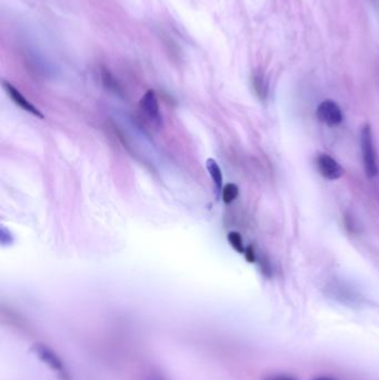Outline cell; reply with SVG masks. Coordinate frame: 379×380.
Returning a JSON list of instances; mask_svg holds the SVG:
<instances>
[{"label": "cell", "mask_w": 379, "mask_h": 380, "mask_svg": "<svg viewBox=\"0 0 379 380\" xmlns=\"http://www.w3.org/2000/svg\"><path fill=\"white\" fill-rule=\"evenodd\" d=\"M312 380H336L334 378H330V377H318V378H315Z\"/></svg>", "instance_id": "13"}, {"label": "cell", "mask_w": 379, "mask_h": 380, "mask_svg": "<svg viewBox=\"0 0 379 380\" xmlns=\"http://www.w3.org/2000/svg\"><path fill=\"white\" fill-rule=\"evenodd\" d=\"M263 380H297L290 376H285V375H275V376H269Z\"/></svg>", "instance_id": "12"}, {"label": "cell", "mask_w": 379, "mask_h": 380, "mask_svg": "<svg viewBox=\"0 0 379 380\" xmlns=\"http://www.w3.org/2000/svg\"><path fill=\"white\" fill-rule=\"evenodd\" d=\"M255 82H256L255 86H256V90H257V92L260 94V97H261V98H264L265 96H266V93H267L266 85L264 84V80L260 79V78H257Z\"/></svg>", "instance_id": "10"}, {"label": "cell", "mask_w": 379, "mask_h": 380, "mask_svg": "<svg viewBox=\"0 0 379 380\" xmlns=\"http://www.w3.org/2000/svg\"><path fill=\"white\" fill-rule=\"evenodd\" d=\"M227 239L235 250L239 254H245L246 248L244 247L243 238L239 233H237V231H230V233L227 236Z\"/></svg>", "instance_id": "9"}, {"label": "cell", "mask_w": 379, "mask_h": 380, "mask_svg": "<svg viewBox=\"0 0 379 380\" xmlns=\"http://www.w3.org/2000/svg\"><path fill=\"white\" fill-rule=\"evenodd\" d=\"M140 108L148 119L158 127L162 126V116L154 90H148L140 100Z\"/></svg>", "instance_id": "4"}, {"label": "cell", "mask_w": 379, "mask_h": 380, "mask_svg": "<svg viewBox=\"0 0 379 380\" xmlns=\"http://www.w3.org/2000/svg\"><path fill=\"white\" fill-rule=\"evenodd\" d=\"M317 168L319 174L328 180H337L344 176L345 170L336 160L326 153L317 157Z\"/></svg>", "instance_id": "3"}, {"label": "cell", "mask_w": 379, "mask_h": 380, "mask_svg": "<svg viewBox=\"0 0 379 380\" xmlns=\"http://www.w3.org/2000/svg\"><path fill=\"white\" fill-rule=\"evenodd\" d=\"M244 255H245L246 259H247L249 263H254V261L256 260V255H255V251H254V248H252L251 246L246 248Z\"/></svg>", "instance_id": "11"}, {"label": "cell", "mask_w": 379, "mask_h": 380, "mask_svg": "<svg viewBox=\"0 0 379 380\" xmlns=\"http://www.w3.org/2000/svg\"><path fill=\"white\" fill-rule=\"evenodd\" d=\"M317 118L329 127H334L342 121V111L340 107L333 100H324L317 108Z\"/></svg>", "instance_id": "2"}, {"label": "cell", "mask_w": 379, "mask_h": 380, "mask_svg": "<svg viewBox=\"0 0 379 380\" xmlns=\"http://www.w3.org/2000/svg\"><path fill=\"white\" fill-rule=\"evenodd\" d=\"M206 168L215 185L216 192H217V197H219V195L222 192V188H224L222 187V173H221L219 165L217 164L216 160L209 158L206 162Z\"/></svg>", "instance_id": "7"}, {"label": "cell", "mask_w": 379, "mask_h": 380, "mask_svg": "<svg viewBox=\"0 0 379 380\" xmlns=\"http://www.w3.org/2000/svg\"><path fill=\"white\" fill-rule=\"evenodd\" d=\"M238 187L235 185V183H227V185H225L224 188H222L221 197L225 204H230L238 197Z\"/></svg>", "instance_id": "8"}, {"label": "cell", "mask_w": 379, "mask_h": 380, "mask_svg": "<svg viewBox=\"0 0 379 380\" xmlns=\"http://www.w3.org/2000/svg\"><path fill=\"white\" fill-rule=\"evenodd\" d=\"M360 147H362L364 167L368 178H374L379 173V166L376 155V149L372 139V133L369 124H366L360 134Z\"/></svg>", "instance_id": "1"}, {"label": "cell", "mask_w": 379, "mask_h": 380, "mask_svg": "<svg viewBox=\"0 0 379 380\" xmlns=\"http://www.w3.org/2000/svg\"><path fill=\"white\" fill-rule=\"evenodd\" d=\"M3 86H4V89L6 90V92H7V94L10 97V99L13 100V102L18 107H20L22 110L29 112V114H32L35 117L40 118V119H44L45 116H44L43 112H41L37 108V107L34 106L32 103H30L27 98L23 97L21 92L18 90V89H16L13 85L9 84V82H7V81H4Z\"/></svg>", "instance_id": "5"}, {"label": "cell", "mask_w": 379, "mask_h": 380, "mask_svg": "<svg viewBox=\"0 0 379 380\" xmlns=\"http://www.w3.org/2000/svg\"><path fill=\"white\" fill-rule=\"evenodd\" d=\"M35 352L37 353L38 357L50 368H52L53 370H56L59 373L65 372L62 360L57 357V355L51 349L46 347L45 345H35Z\"/></svg>", "instance_id": "6"}]
</instances>
